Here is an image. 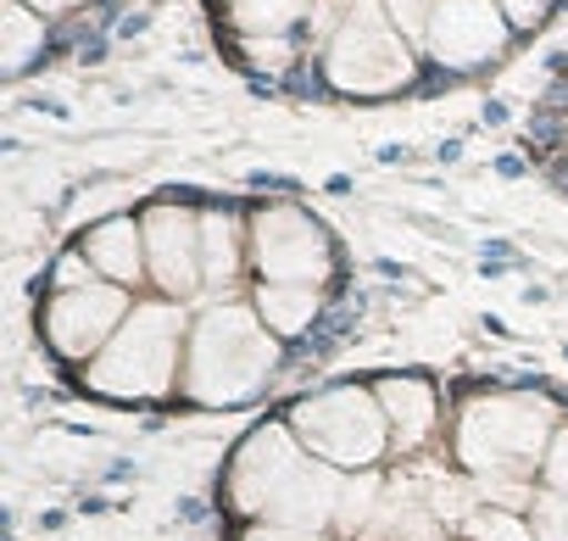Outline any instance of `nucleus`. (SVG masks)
<instances>
[{
  "label": "nucleus",
  "instance_id": "0eeeda50",
  "mask_svg": "<svg viewBox=\"0 0 568 541\" xmlns=\"http://www.w3.org/2000/svg\"><path fill=\"white\" fill-rule=\"evenodd\" d=\"M251 280L256 285H313L335 280V234L302 201H256L251 207Z\"/></svg>",
  "mask_w": 568,
  "mask_h": 541
},
{
  "label": "nucleus",
  "instance_id": "b1692460",
  "mask_svg": "<svg viewBox=\"0 0 568 541\" xmlns=\"http://www.w3.org/2000/svg\"><path fill=\"white\" fill-rule=\"evenodd\" d=\"M540 485L546 491H562L568 497V424H557L551 447H546V463H540Z\"/></svg>",
  "mask_w": 568,
  "mask_h": 541
},
{
  "label": "nucleus",
  "instance_id": "aec40b11",
  "mask_svg": "<svg viewBox=\"0 0 568 541\" xmlns=\"http://www.w3.org/2000/svg\"><path fill=\"white\" fill-rule=\"evenodd\" d=\"M529 530H535V541H568V497L540 485L529 502Z\"/></svg>",
  "mask_w": 568,
  "mask_h": 541
},
{
  "label": "nucleus",
  "instance_id": "7ed1b4c3",
  "mask_svg": "<svg viewBox=\"0 0 568 541\" xmlns=\"http://www.w3.org/2000/svg\"><path fill=\"white\" fill-rule=\"evenodd\" d=\"M284 363V341L256 319L251 302H206L190 319L179 397L190 408H245L256 402Z\"/></svg>",
  "mask_w": 568,
  "mask_h": 541
},
{
  "label": "nucleus",
  "instance_id": "393cba45",
  "mask_svg": "<svg viewBox=\"0 0 568 541\" xmlns=\"http://www.w3.org/2000/svg\"><path fill=\"white\" fill-rule=\"evenodd\" d=\"M240 541H329V530H296V524H267V519H256V524L240 530Z\"/></svg>",
  "mask_w": 568,
  "mask_h": 541
},
{
  "label": "nucleus",
  "instance_id": "5701e85b",
  "mask_svg": "<svg viewBox=\"0 0 568 541\" xmlns=\"http://www.w3.org/2000/svg\"><path fill=\"white\" fill-rule=\"evenodd\" d=\"M496 7L507 12V23H513V34H535L551 12H557V0H496Z\"/></svg>",
  "mask_w": 568,
  "mask_h": 541
},
{
  "label": "nucleus",
  "instance_id": "f257e3e1",
  "mask_svg": "<svg viewBox=\"0 0 568 541\" xmlns=\"http://www.w3.org/2000/svg\"><path fill=\"white\" fill-rule=\"evenodd\" d=\"M346 474L318 463L291 424H256L223 474V502L245 513V524H296V530H335Z\"/></svg>",
  "mask_w": 568,
  "mask_h": 541
},
{
  "label": "nucleus",
  "instance_id": "39448f33",
  "mask_svg": "<svg viewBox=\"0 0 568 541\" xmlns=\"http://www.w3.org/2000/svg\"><path fill=\"white\" fill-rule=\"evenodd\" d=\"M418 46L390 23L385 0H346L329 46L318 51V79L341 101H390L418 84Z\"/></svg>",
  "mask_w": 568,
  "mask_h": 541
},
{
  "label": "nucleus",
  "instance_id": "a211bd4d",
  "mask_svg": "<svg viewBox=\"0 0 568 541\" xmlns=\"http://www.w3.org/2000/svg\"><path fill=\"white\" fill-rule=\"evenodd\" d=\"M234 57H240L245 73L284 79V73H296V68H302L307 40H302V34H251V40H234Z\"/></svg>",
  "mask_w": 568,
  "mask_h": 541
},
{
  "label": "nucleus",
  "instance_id": "4be33fe9",
  "mask_svg": "<svg viewBox=\"0 0 568 541\" xmlns=\"http://www.w3.org/2000/svg\"><path fill=\"white\" fill-rule=\"evenodd\" d=\"M435 7L440 0H385V12H390V23L418 46V57H424V34H429V18H435Z\"/></svg>",
  "mask_w": 568,
  "mask_h": 541
},
{
  "label": "nucleus",
  "instance_id": "6e6552de",
  "mask_svg": "<svg viewBox=\"0 0 568 541\" xmlns=\"http://www.w3.org/2000/svg\"><path fill=\"white\" fill-rule=\"evenodd\" d=\"M129 313H134V291L95 280V285H84V291H57V297H45V308H40V335H45V347H51L62 363L90 369V363L112 347V335L129 324Z\"/></svg>",
  "mask_w": 568,
  "mask_h": 541
},
{
  "label": "nucleus",
  "instance_id": "f03ea898",
  "mask_svg": "<svg viewBox=\"0 0 568 541\" xmlns=\"http://www.w3.org/2000/svg\"><path fill=\"white\" fill-rule=\"evenodd\" d=\"M557 402L546 391H474L463 397L457 408V424H452V452H457V469L490 491V502H535L529 480L535 469L546 463V447L557 435Z\"/></svg>",
  "mask_w": 568,
  "mask_h": 541
},
{
  "label": "nucleus",
  "instance_id": "9d476101",
  "mask_svg": "<svg viewBox=\"0 0 568 541\" xmlns=\"http://www.w3.org/2000/svg\"><path fill=\"white\" fill-rule=\"evenodd\" d=\"M145 229V262H151V285L168 302H195L206 297V268H201V207L179 196H156L140 207Z\"/></svg>",
  "mask_w": 568,
  "mask_h": 541
},
{
  "label": "nucleus",
  "instance_id": "f3484780",
  "mask_svg": "<svg viewBox=\"0 0 568 541\" xmlns=\"http://www.w3.org/2000/svg\"><path fill=\"white\" fill-rule=\"evenodd\" d=\"M357 541H446V524L429 513V502H418V497H385L379 502V513H374V524L357 535Z\"/></svg>",
  "mask_w": 568,
  "mask_h": 541
},
{
  "label": "nucleus",
  "instance_id": "412c9836",
  "mask_svg": "<svg viewBox=\"0 0 568 541\" xmlns=\"http://www.w3.org/2000/svg\"><path fill=\"white\" fill-rule=\"evenodd\" d=\"M101 274H95V268H90V257L79 251V246H68L62 257H57V268H51V274H45V291L57 297V291H84V285H95Z\"/></svg>",
  "mask_w": 568,
  "mask_h": 541
},
{
  "label": "nucleus",
  "instance_id": "f8f14e48",
  "mask_svg": "<svg viewBox=\"0 0 568 541\" xmlns=\"http://www.w3.org/2000/svg\"><path fill=\"white\" fill-rule=\"evenodd\" d=\"M90 268L106 280V285H123V291H140L151 280V262H145V229H140V212H112V218H95L90 229H79L73 240Z\"/></svg>",
  "mask_w": 568,
  "mask_h": 541
},
{
  "label": "nucleus",
  "instance_id": "1a4fd4ad",
  "mask_svg": "<svg viewBox=\"0 0 568 541\" xmlns=\"http://www.w3.org/2000/svg\"><path fill=\"white\" fill-rule=\"evenodd\" d=\"M513 40L518 34L496 0H440L429 18V34H424V62L435 73L468 79V73L496 68L513 51Z\"/></svg>",
  "mask_w": 568,
  "mask_h": 541
},
{
  "label": "nucleus",
  "instance_id": "ddd939ff",
  "mask_svg": "<svg viewBox=\"0 0 568 541\" xmlns=\"http://www.w3.org/2000/svg\"><path fill=\"white\" fill-rule=\"evenodd\" d=\"M385 424H390V452H424L440 430V391L424 374H385L374 385Z\"/></svg>",
  "mask_w": 568,
  "mask_h": 541
},
{
  "label": "nucleus",
  "instance_id": "4468645a",
  "mask_svg": "<svg viewBox=\"0 0 568 541\" xmlns=\"http://www.w3.org/2000/svg\"><path fill=\"white\" fill-rule=\"evenodd\" d=\"M57 40V18L23 7V0H0V73L7 79H29Z\"/></svg>",
  "mask_w": 568,
  "mask_h": 541
},
{
  "label": "nucleus",
  "instance_id": "a878e982",
  "mask_svg": "<svg viewBox=\"0 0 568 541\" xmlns=\"http://www.w3.org/2000/svg\"><path fill=\"white\" fill-rule=\"evenodd\" d=\"M557 157L568 162V118H562V146H557Z\"/></svg>",
  "mask_w": 568,
  "mask_h": 541
},
{
  "label": "nucleus",
  "instance_id": "6ab92c4d",
  "mask_svg": "<svg viewBox=\"0 0 568 541\" xmlns=\"http://www.w3.org/2000/svg\"><path fill=\"white\" fill-rule=\"evenodd\" d=\"M457 535H463V541H535L529 513L501 508V502H479V508L463 519V530H457Z\"/></svg>",
  "mask_w": 568,
  "mask_h": 541
},
{
  "label": "nucleus",
  "instance_id": "9b49d317",
  "mask_svg": "<svg viewBox=\"0 0 568 541\" xmlns=\"http://www.w3.org/2000/svg\"><path fill=\"white\" fill-rule=\"evenodd\" d=\"M201 268H206V297L234 302L240 274L251 268V212L229 201L201 207Z\"/></svg>",
  "mask_w": 568,
  "mask_h": 541
},
{
  "label": "nucleus",
  "instance_id": "dca6fc26",
  "mask_svg": "<svg viewBox=\"0 0 568 541\" xmlns=\"http://www.w3.org/2000/svg\"><path fill=\"white\" fill-rule=\"evenodd\" d=\"M318 0H223V23L234 40L251 34H307Z\"/></svg>",
  "mask_w": 568,
  "mask_h": 541
},
{
  "label": "nucleus",
  "instance_id": "20e7f679",
  "mask_svg": "<svg viewBox=\"0 0 568 541\" xmlns=\"http://www.w3.org/2000/svg\"><path fill=\"white\" fill-rule=\"evenodd\" d=\"M184 347H190L184 302L145 297V302H134V313L112 335V347L90 369H79V380L90 397H106V402H162L184 380Z\"/></svg>",
  "mask_w": 568,
  "mask_h": 541
},
{
  "label": "nucleus",
  "instance_id": "423d86ee",
  "mask_svg": "<svg viewBox=\"0 0 568 541\" xmlns=\"http://www.w3.org/2000/svg\"><path fill=\"white\" fill-rule=\"evenodd\" d=\"M284 424L296 430V441L341 469V474H368L385 452H390V424H385V408L374 397V385H324V391H307L302 402H291Z\"/></svg>",
  "mask_w": 568,
  "mask_h": 541
},
{
  "label": "nucleus",
  "instance_id": "2eb2a0df",
  "mask_svg": "<svg viewBox=\"0 0 568 541\" xmlns=\"http://www.w3.org/2000/svg\"><path fill=\"white\" fill-rule=\"evenodd\" d=\"M251 308L278 341H302L324 313V291H313V285H251Z\"/></svg>",
  "mask_w": 568,
  "mask_h": 541
}]
</instances>
